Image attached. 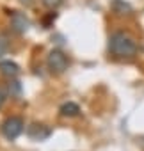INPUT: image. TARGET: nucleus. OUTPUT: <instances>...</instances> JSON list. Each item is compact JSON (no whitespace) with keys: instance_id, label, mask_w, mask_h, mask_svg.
<instances>
[{"instance_id":"nucleus-1","label":"nucleus","mask_w":144,"mask_h":151,"mask_svg":"<svg viewBox=\"0 0 144 151\" xmlns=\"http://www.w3.org/2000/svg\"><path fill=\"white\" fill-rule=\"evenodd\" d=\"M109 50L117 59H133L139 52L137 41L128 32L117 30L109 37Z\"/></svg>"},{"instance_id":"nucleus-2","label":"nucleus","mask_w":144,"mask_h":151,"mask_svg":"<svg viewBox=\"0 0 144 151\" xmlns=\"http://www.w3.org/2000/svg\"><path fill=\"white\" fill-rule=\"evenodd\" d=\"M46 66H48V69H50L52 73L60 75V73H64V71L68 69L69 60H68V57H66L60 50H52V52L48 53V57H46Z\"/></svg>"},{"instance_id":"nucleus-3","label":"nucleus","mask_w":144,"mask_h":151,"mask_svg":"<svg viewBox=\"0 0 144 151\" xmlns=\"http://www.w3.org/2000/svg\"><path fill=\"white\" fill-rule=\"evenodd\" d=\"M23 132V119L18 117V116H11L9 119L4 121L2 124V133L9 139V140H14L22 135Z\"/></svg>"},{"instance_id":"nucleus-4","label":"nucleus","mask_w":144,"mask_h":151,"mask_svg":"<svg viewBox=\"0 0 144 151\" xmlns=\"http://www.w3.org/2000/svg\"><path fill=\"white\" fill-rule=\"evenodd\" d=\"M11 27L16 30V32H25L29 27H30V22L29 18L23 14V13H18V11H13L11 13Z\"/></svg>"},{"instance_id":"nucleus-5","label":"nucleus","mask_w":144,"mask_h":151,"mask_svg":"<svg viewBox=\"0 0 144 151\" xmlns=\"http://www.w3.org/2000/svg\"><path fill=\"white\" fill-rule=\"evenodd\" d=\"M27 133H29V137L34 139V140H45V139L50 137L52 130H50L48 126H45V124H30L29 130H27Z\"/></svg>"},{"instance_id":"nucleus-6","label":"nucleus","mask_w":144,"mask_h":151,"mask_svg":"<svg viewBox=\"0 0 144 151\" xmlns=\"http://www.w3.org/2000/svg\"><path fill=\"white\" fill-rule=\"evenodd\" d=\"M0 73L7 78H14L16 75L20 73V68L16 62H11V60H2L0 62Z\"/></svg>"},{"instance_id":"nucleus-7","label":"nucleus","mask_w":144,"mask_h":151,"mask_svg":"<svg viewBox=\"0 0 144 151\" xmlns=\"http://www.w3.org/2000/svg\"><path fill=\"white\" fill-rule=\"evenodd\" d=\"M59 112H60L62 117H77L80 114V107L77 103H73V101H66V103L60 105Z\"/></svg>"},{"instance_id":"nucleus-8","label":"nucleus","mask_w":144,"mask_h":151,"mask_svg":"<svg viewBox=\"0 0 144 151\" xmlns=\"http://www.w3.org/2000/svg\"><path fill=\"white\" fill-rule=\"evenodd\" d=\"M7 48H9V41L4 34H0V57H4L7 53Z\"/></svg>"},{"instance_id":"nucleus-9","label":"nucleus","mask_w":144,"mask_h":151,"mask_svg":"<svg viewBox=\"0 0 144 151\" xmlns=\"http://www.w3.org/2000/svg\"><path fill=\"white\" fill-rule=\"evenodd\" d=\"M41 4H43L45 7H48V9L55 11V9L62 4V0H41Z\"/></svg>"},{"instance_id":"nucleus-10","label":"nucleus","mask_w":144,"mask_h":151,"mask_svg":"<svg viewBox=\"0 0 144 151\" xmlns=\"http://www.w3.org/2000/svg\"><path fill=\"white\" fill-rule=\"evenodd\" d=\"M9 91H11V94H20L22 93V87H20V84L16 80H11L9 82Z\"/></svg>"},{"instance_id":"nucleus-11","label":"nucleus","mask_w":144,"mask_h":151,"mask_svg":"<svg viewBox=\"0 0 144 151\" xmlns=\"http://www.w3.org/2000/svg\"><path fill=\"white\" fill-rule=\"evenodd\" d=\"M4 101H6V93H4L2 89H0V107L4 105Z\"/></svg>"},{"instance_id":"nucleus-12","label":"nucleus","mask_w":144,"mask_h":151,"mask_svg":"<svg viewBox=\"0 0 144 151\" xmlns=\"http://www.w3.org/2000/svg\"><path fill=\"white\" fill-rule=\"evenodd\" d=\"M20 2H22L23 6H27V7H29V6H32V4H34V0H20Z\"/></svg>"},{"instance_id":"nucleus-13","label":"nucleus","mask_w":144,"mask_h":151,"mask_svg":"<svg viewBox=\"0 0 144 151\" xmlns=\"http://www.w3.org/2000/svg\"><path fill=\"white\" fill-rule=\"evenodd\" d=\"M139 142H140V146L144 147V137H140V140H139Z\"/></svg>"}]
</instances>
